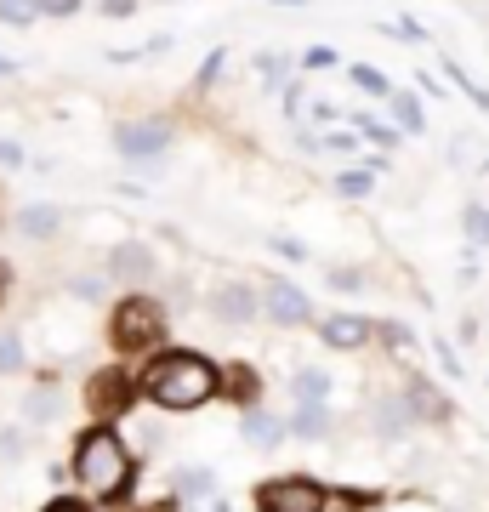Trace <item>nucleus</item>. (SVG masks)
I'll return each mask as SVG.
<instances>
[{
    "label": "nucleus",
    "instance_id": "obj_1",
    "mask_svg": "<svg viewBox=\"0 0 489 512\" xmlns=\"http://www.w3.org/2000/svg\"><path fill=\"white\" fill-rule=\"evenodd\" d=\"M143 393L160 410H200L205 399H217L222 393V370L205 359V353H154L143 370Z\"/></svg>",
    "mask_w": 489,
    "mask_h": 512
},
{
    "label": "nucleus",
    "instance_id": "obj_2",
    "mask_svg": "<svg viewBox=\"0 0 489 512\" xmlns=\"http://www.w3.org/2000/svg\"><path fill=\"white\" fill-rule=\"evenodd\" d=\"M74 478L86 484L91 495H120L131 484V450L114 427H91L80 450H74Z\"/></svg>",
    "mask_w": 489,
    "mask_h": 512
},
{
    "label": "nucleus",
    "instance_id": "obj_3",
    "mask_svg": "<svg viewBox=\"0 0 489 512\" xmlns=\"http://www.w3.org/2000/svg\"><path fill=\"white\" fill-rule=\"evenodd\" d=\"M109 330H114V348L148 353V348H154V342L165 336V308L154 302V296H126V302L114 308Z\"/></svg>",
    "mask_w": 489,
    "mask_h": 512
},
{
    "label": "nucleus",
    "instance_id": "obj_4",
    "mask_svg": "<svg viewBox=\"0 0 489 512\" xmlns=\"http://www.w3.org/2000/svg\"><path fill=\"white\" fill-rule=\"evenodd\" d=\"M256 512H325V490L313 478H268L256 490Z\"/></svg>",
    "mask_w": 489,
    "mask_h": 512
},
{
    "label": "nucleus",
    "instance_id": "obj_5",
    "mask_svg": "<svg viewBox=\"0 0 489 512\" xmlns=\"http://www.w3.org/2000/svg\"><path fill=\"white\" fill-rule=\"evenodd\" d=\"M131 399H137V393H131V376H120V370H97L91 387H86V404L109 421L120 416V410H131Z\"/></svg>",
    "mask_w": 489,
    "mask_h": 512
},
{
    "label": "nucleus",
    "instance_id": "obj_6",
    "mask_svg": "<svg viewBox=\"0 0 489 512\" xmlns=\"http://www.w3.org/2000/svg\"><path fill=\"white\" fill-rule=\"evenodd\" d=\"M114 143H120L126 160H154V154H165V143H171V126H160V120H137V126L114 131Z\"/></svg>",
    "mask_w": 489,
    "mask_h": 512
},
{
    "label": "nucleus",
    "instance_id": "obj_7",
    "mask_svg": "<svg viewBox=\"0 0 489 512\" xmlns=\"http://www.w3.org/2000/svg\"><path fill=\"white\" fill-rule=\"evenodd\" d=\"M262 313H268L273 325H308L313 319V308H308V296L296 291V285H268V302H262Z\"/></svg>",
    "mask_w": 489,
    "mask_h": 512
},
{
    "label": "nucleus",
    "instance_id": "obj_8",
    "mask_svg": "<svg viewBox=\"0 0 489 512\" xmlns=\"http://www.w3.org/2000/svg\"><path fill=\"white\" fill-rule=\"evenodd\" d=\"M211 313H217V319H228V325H239V319H256V313H262V302H256L251 285H222L217 302H211Z\"/></svg>",
    "mask_w": 489,
    "mask_h": 512
},
{
    "label": "nucleus",
    "instance_id": "obj_9",
    "mask_svg": "<svg viewBox=\"0 0 489 512\" xmlns=\"http://www.w3.org/2000/svg\"><path fill=\"white\" fill-rule=\"evenodd\" d=\"M370 336H376V325L359 319V313H336V319H325V342L330 348H364Z\"/></svg>",
    "mask_w": 489,
    "mask_h": 512
},
{
    "label": "nucleus",
    "instance_id": "obj_10",
    "mask_svg": "<svg viewBox=\"0 0 489 512\" xmlns=\"http://www.w3.org/2000/svg\"><path fill=\"white\" fill-rule=\"evenodd\" d=\"M256 393H262V376H256L251 365H222V399L251 404L256 410Z\"/></svg>",
    "mask_w": 489,
    "mask_h": 512
},
{
    "label": "nucleus",
    "instance_id": "obj_11",
    "mask_svg": "<svg viewBox=\"0 0 489 512\" xmlns=\"http://www.w3.org/2000/svg\"><path fill=\"white\" fill-rule=\"evenodd\" d=\"M296 404H302V410H319V404H325V393H330V376L325 370H296Z\"/></svg>",
    "mask_w": 489,
    "mask_h": 512
},
{
    "label": "nucleus",
    "instance_id": "obj_12",
    "mask_svg": "<svg viewBox=\"0 0 489 512\" xmlns=\"http://www.w3.org/2000/svg\"><path fill=\"white\" fill-rule=\"evenodd\" d=\"M285 433H290V421L262 416V410H245V439H256V444H279Z\"/></svg>",
    "mask_w": 489,
    "mask_h": 512
},
{
    "label": "nucleus",
    "instance_id": "obj_13",
    "mask_svg": "<svg viewBox=\"0 0 489 512\" xmlns=\"http://www.w3.org/2000/svg\"><path fill=\"white\" fill-rule=\"evenodd\" d=\"M57 222H63V211H52V205H29V211H18V228H23L29 239L57 234Z\"/></svg>",
    "mask_w": 489,
    "mask_h": 512
},
{
    "label": "nucleus",
    "instance_id": "obj_14",
    "mask_svg": "<svg viewBox=\"0 0 489 512\" xmlns=\"http://www.w3.org/2000/svg\"><path fill=\"white\" fill-rule=\"evenodd\" d=\"M353 86H359V92H370V97H393V86H387V74H381V69H370V63H353Z\"/></svg>",
    "mask_w": 489,
    "mask_h": 512
},
{
    "label": "nucleus",
    "instance_id": "obj_15",
    "mask_svg": "<svg viewBox=\"0 0 489 512\" xmlns=\"http://www.w3.org/2000/svg\"><path fill=\"white\" fill-rule=\"evenodd\" d=\"M35 18H40V0H0V23H18V29H29Z\"/></svg>",
    "mask_w": 489,
    "mask_h": 512
},
{
    "label": "nucleus",
    "instance_id": "obj_16",
    "mask_svg": "<svg viewBox=\"0 0 489 512\" xmlns=\"http://www.w3.org/2000/svg\"><path fill=\"white\" fill-rule=\"evenodd\" d=\"M393 114H399L404 131H421V126H427V120H421V103H416L410 92H393Z\"/></svg>",
    "mask_w": 489,
    "mask_h": 512
},
{
    "label": "nucleus",
    "instance_id": "obj_17",
    "mask_svg": "<svg viewBox=\"0 0 489 512\" xmlns=\"http://www.w3.org/2000/svg\"><path fill=\"white\" fill-rule=\"evenodd\" d=\"M148 268H154V256H148L143 245H126L120 262H114V274H148Z\"/></svg>",
    "mask_w": 489,
    "mask_h": 512
},
{
    "label": "nucleus",
    "instance_id": "obj_18",
    "mask_svg": "<svg viewBox=\"0 0 489 512\" xmlns=\"http://www.w3.org/2000/svg\"><path fill=\"white\" fill-rule=\"evenodd\" d=\"M290 433H302V439H319V433H325V410H296V416H290Z\"/></svg>",
    "mask_w": 489,
    "mask_h": 512
},
{
    "label": "nucleus",
    "instance_id": "obj_19",
    "mask_svg": "<svg viewBox=\"0 0 489 512\" xmlns=\"http://www.w3.org/2000/svg\"><path fill=\"white\" fill-rule=\"evenodd\" d=\"M353 120H359V131L370 137V143H381V148H393V143H399V131H387L381 120H364V114H353Z\"/></svg>",
    "mask_w": 489,
    "mask_h": 512
},
{
    "label": "nucleus",
    "instance_id": "obj_20",
    "mask_svg": "<svg viewBox=\"0 0 489 512\" xmlns=\"http://www.w3.org/2000/svg\"><path fill=\"white\" fill-rule=\"evenodd\" d=\"M467 234L478 239V245H489V211L484 205H467Z\"/></svg>",
    "mask_w": 489,
    "mask_h": 512
},
{
    "label": "nucleus",
    "instance_id": "obj_21",
    "mask_svg": "<svg viewBox=\"0 0 489 512\" xmlns=\"http://www.w3.org/2000/svg\"><path fill=\"white\" fill-rule=\"evenodd\" d=\"M23 365V342L18 336H0V370H18Z\"/></svg>",
    "mask_w": 489,
    "mask_h": 512
},
{
    "label": "nucleus",
    "instance_id": "obj_22",
    "mask_svg": "<svg viewBox=\"0 0 489 512\" xmlns=\"http://www.w3.org/2000/svg\"><path fill=\"white\" fill-rule=\"evenodd\" d=\"M370 188V171H347V177H336V194H364Z\"/></svg>",
    "mask_w": 489,
    "mask_h": 512
},
{
    "label": "nucleus",
    "instance_id": "obj_23",
    "mask_svg": "<svg viewBox=\"0 0 489 512\" xmlns=\"http://www.w3.org/2000/svg\"><path fill=\"white\" fill-rule=\"evenodd\" d=\"M40 12L46 18H69V12H80V0H40Z\"/></svg>",
    "mask_w": 489,
    "mask_h": 512
},
{
    "label": "nucleus",
    "instance_id": "obj_24",
    "mask_svg": "<svg viewBox=\"0 0 489 512\" xmlns=\"http://www.w3.org/2000/svg\"><path fill=\"white\" fill-rule=\"evenodd\" d=\"M182 490H188V495H194V490H211V473H182Z\"/></svg>",
    "mask_w": 489,
    "mask_h": 512
},
{
    "label": "nucleus",
    "instance_id": "obj_25",
    "mask_svg": "<svg viewBox=\"0 0 489 512\" xmlns=\"http://www.w3.org/2000/svg\"><path fill=\"white\" fill-rule=\"evenodd\" d=\"M273 251H279V256H290V262H302V256H308L302 245H296V239H273Z\"/></svg>",
    "mask_w": 489,
    "mask_h": 512
},
{
    "label": "nucleus",
    "instance_id": "obj_26",
    "mask_svg": "<svg viewBox=\"0 0 489 512\" xmlns=\"http://www.w3.org/2000/svg\"><path fill=\"white\" fill-rule=\"evenodd\" d=\"M0 160H6V165H23V148H18V143H0Z\"/></svg>",
    "mask_w": 489,
    "mask_h": 512
},
{
    "label": "nucleus",
    "instance_id": "obj_27",
    "mask_svg": "<svg viewBox=\"0 0 489 512\" xmlns=\"http://www.w3.org/2000/svg\"><path fill=\"white\" fill-rule=\"evenodd\" d=\"M103 12H109V18H126V12H131V0H103Z\"/></svg>",
    "mask_w": 489,
    "mask_h": 512
},
{
    "label": "nucleus",
    "instance_id": "obj_28",
    "mask_svg": "<svg viewBox=\"0 0 489 512\" xmlns=\"http://www.w3.org/2000/svg\"><path fill=\"white\" fill-rule=\"evenodd\" d=\"M46 512H86V507H74V501H52Z\"/></svg>",
    "mask_w": 489,
    "mask_h": 512
},
{
    "label": "nucleus",
    "instance_id": "obj_29",
    "mask_svg": "<svg viewBox=\"0 0 489 512\" xmlns=\"http://www.w3.org/2000/svg\"><path fill=\"white\" fill-rule=\"evenodd\" d=\"M0 74H18V63H12V57H0Z\"/></svg>",
    "mask_w": 489,
    "mask_h": 512
},
{
    "label": "nucleus",
    "instance_id": "obj_30",
    "mask_svg": "<svg viewBox=\"0 0 489 512\" xmlns=\"http://www.w3.org/2000/svg\"><path fill=\"white\" fill-rule=\"evenodd\" d=\"M0 302H6V262H0Z\"/></svg>",
    "mask_w": 489,
    "mask_h": 512
}]
</instances>
